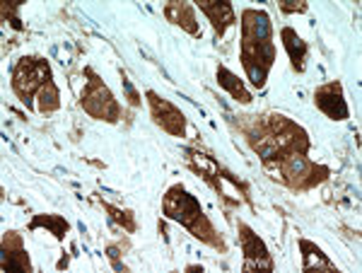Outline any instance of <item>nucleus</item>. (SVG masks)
Instances as JSON below:
<instances>
[{
	"instance_id": "obj_1",
	"label": "nucleus",
	"mask_w": 362,
	"mask_h": 273,
	"mask_svg": "<svg viewBox=\"0 0 362 273\" xmlns=\"http://www.w3.org/2000/svg\"><path fill=\"white\" fill-rule=\"evenodd\" d=\"M242 66L249 80L256 87H264L268 71L276 61V44H273V22L266 10H244L242 13Z\"/></svg>"
},
{
	"instance_id": "obj_2",
	"label": "nucleus",
	"mask_w": 362,
	"mask_h": 273,
	"mask_svg": "<svg viewBox=\"0 0 362 273\" xmlns=\"http://www.w3.org/2000/svg\"><path fill=\"white\" fill-rule=\"evenodd\" d=\"M162 211H165V216L172 218L174 223L184 225L196 240L206 242V245H213L215 249H225L223 240H220L218 232H215V228L210 225V220L206 213H203L198 199L191 196L181 184H174V187L165 194Z\"/></svg>"
},
{
	"instance_id": "obj_3",
	"label": "nucleus",
	"mask_w": 362,
	"mask_h": 273,
	"mask_svg": "<svg viewBox=\"0 0 362 273\" xmlns=\"http://www.w3.org/2000/svg\"><path fill=\"white\" fill-rule=\"evenodd\" d=\"M271 167H278L276 179L290 189H312L329 177V167L307 160V153H290Z\"/></svg>"
},
{
	"instance_id": "obj_4",
	"label": "nucleus",
	"mask_w": 362,
	"mask_h": 273,
	"mask_svg": "<svg viewBox=\"0 0 362 273\" xmlns=\"http://www.w3.org/2000/svg\"><path fill=\"white\" fill-rule=\"evenodd\" d=\"M51 80V66L49 61L37 56H25L17 61L13 71V90L20 97L22 104L32 107V100L39 95V90Z\"/></svg>"
},
{
	"instance_id": "obj_5",
	"label": "nucleus",
	"mask_w": 362,
	"mask_h": 273,
	"mask_svg": "<svg viewBox=\"0 0 362 273\" xmlns=\"http://www.w3.org/2000/svg\"><path fill=\"white\" fill-rule=\"evenodd\" d=\"M85 75L90 80H87L85 90H83V109L87 114L92 116V119H99V121H107V124H116L121 116V107L119 102L114 100L112 90H109L107 85H104V80L99 78L97 73H92L90 68L85 71Z\"/></svg>"
},
{
	"instance_id": "obj_6",
	"label": "nucleus",
	"mask_w": 362,
	"mask_h": 273,
	"mask_svg": "<svg viewBox=\"0 0 362 273\" xmlns=\"http://www.w3.org/2000/svg\"><path fill=\"white\" fill-rule=\"evenodd\" d=\"M264 126L271 131V136L276 138L283 155L290 153H307L309 150V136L302 126H297L293 119H288L285 114H268L264 116Z\"/></svg>"
},
{
	"instance_id": "obj_7",
	"label": "nucleus",
	"mask_w": 362,
	"mask_h": 273,
	"mask_svg": "<svg viewBox=\"0 0 362 273\" xmlns=\"http://www.w3.org/2000/svg\"><path fill=\"white\" fill-rule=\"evenodd\" d=\"M145 97H148L150 114H153L155 124L160 126L162 131H167L169 136L184 138V133H186V116L181 114V109H177L172 102L165 100V97H160L153 90H150Z\"/></svg>"
},
{
	"instance_id": "obj_8",
	"label": "nucleus",
	"mask_w": 362,
	"mask_h": 273,
	"mask_svg": "<svg viewBox=\"0 0 362 273\" xmlns=\"http://www.w3.org/2000/svg\"><path fill=\"white\" fill-rule=\"evenodd\" d=\"M239 240H242V252H244V271H273V259L268 254V249L264 245L259 235L249 228V225L239 223Z\"/></svg>"
},
{
	"instance_id": "obj_9",
	"label": "nucleus",
	"mask_w": 362,
	"mask_h": 273,
	"mask_svg": "<svg viewBox=\"0 0 362 273\" xmlns=\"http://www.w3.org/2000/svg\"><path fill=\"white\" fill-rule=\"evenodd\" d=\"M314 104H317L321 112L334 121H346L350 116L348 104H346V100H343V87L338 80L317 87V90H314Z\"/></svg>"
},
{
	"instance_id": "obj_10",
	"label": "nucleus",
	"mask_w": 362,
	"mask_h": 273,
	"mask_svg": "<svg viewBox=\"0 0 362 273\" xmlns=\"http://www.w3.org/2000/svg\"><path fill=\"white\" fill-rule=\"evenodd\" d=\"M198 10L210 20L213 25V32L215 37H225V32L235 25V8H232L230 0H196Z\"/></svg>"
},
{
	"instance_id": "obj_11",
	"label": "nucleus",
	"mask_w": 362,
	"mask_h": 273,
	"mask_svg": "<svg viewBox=\"0 0 362 273\" xmlns=\"http://www.w3.org/2000/svg\"><path fill=\"white\" fill-rule=\"evenodd\" d=\"M3 269L5 271H32V261L27 257L25 242L17 232L3 235Z\"/></svg>"
},
{
	"instance_id": "obj_12",
	"label": "nucleus",
	"mask_w": 362,
	"mask_h": 273,
	"mask_svg": "<svg viewBox=\"0 0 362 273\" xmlns=\"http://www.w3.org/2000/svg\"><path fill=\"white\" fill-rule=\"evenodd\" d=\"M162 10H165V17L172 22V25L186 29L191 37H201V27H198L194 5H191V3H184V0H181V3H179V0H167Z\"/></svg>"
},
{
	"instance_id": "obj_13",
	"label": "nucleus",
	"mask_w": 362,
	"mask_h": 273,
	"mask_svg": "<svg viewBox=\"0 0 362 273\" xmlns=\"http://www.w3.org/2000/svg\"><path fill=\"white\" fill-rule=\"evenodd\" d=\"M280 39H283V46L288 51L290 61H293V68L295 71H305V61H307V42L295 32L293 27H283L280 29Z\"/></svg>"
},
{
	"instance_id": "obj_14",
	"label": "nucleus",
	"mask_w": 362,
	"mask_h": 273,
	"mask_svg": "<svg viewBox=\"0 0 362 273\" xmlns=\"http://www.w3.org/2000/svg\"><path fill=\"white\" fill-rule=\"evenodd\" d=\"M300 252H302V271H312V269L336 271L334 261H329V257L309 240H300Z\"/></svg>"
},
{
	"instance_id": "obj_15",
	"label": "nucleus",
	"mask_w": 362,
	"mask_h": 273,
	"mask_svg": "<svg viewBox=\"0 0 362 273\" xmlns=\"http://www.w3.org/2000/svg\"><path fill=\"white\" fill-rule=\"evenodd\" d=\"M218 83H220V87H225V90L230 92V95L235 97L237 102H242V104L251 102V95H249L247 87H244V83L232 71H227L225 66L218 68Z\"/></svg>"
},
{
	"instance_id": "obj_16",
	"label": "nucleus",
	"mask_w": 362,
	"mask_h": 273,
	"mask_svg": "<svg viewBox=\"0 0 362 273\" xmlns=\"http://www.w3.org/2000/svg\"><path fill=\"white\" fill-rule=\"evenodd\" d=\"M37 109L42 114H51V112H56L58 107H61V92H58V87L54 80H49L42 90H39V95H37Z\"/></svg>"
},
{
	"instance_id": "obj_17",
	"label": "nucleus",
	"mask_w": 362,
	"mask_h": 273,
	"mask_svg": "<svg viewBox=\"0 0 362 273\" xmlns=\"http://www.w3.org/2000/svg\"><path fill=\"white\" fill-rule=\"evenodd\" d=\"M29 228H32V230L49 228L56 235V240H63V237L68 235L70 225H68V220L61 218V216H37V218L32 220V225H29Z\"/></svg>"
},
{
	"instance_id": "obj_18",
	"label": "nucleus",
	"mask_w": 362,
	"mask_h": 273,
	"mask_svg": "<svg viewBox=\"0 0 362 273\" xmlns=\"http://www.w3.org/2000/svg\"><path fill=\"white\" fill-rule=\"evenodd\" d=\"M104 211L107 213H112V218L116 220V223H121L128 232H133L136 230V220H133V216L128 211H121V208H116L112 206V203H104Z\"/></svg>"
},
{
	"instance_id": "obj_19",
	"label": "nucleus",
	"mask_w": 362,
	"mask_h": 273,
	"mask_svg": "<svg viewBox=\"0 0 362 273\" xmlns=\"http://www.w3.org/2000/svg\"><path fill=\"white\" fill-rule=\"evenodd\" d=\"M22 5V0H3V20H10V25L15 29H22V22L17 17V8Z\"/></svg>"
},
{
	"instance_id": "obj_20",
	"label": "nucleus",
	"mask_w": 362,
	"mask_h": 273,
	"mask_svg": "<svg viewBox=\"0 0 362 273\" xmlns=\"http://www.w3.org/2000/svg\"><path fill=\"white\" fill-rule=\"evenodd\" d=\"M278 8L283 10V13H305L307 10V3L305 0H278Z\"/></svg>"
}]
</instances>
